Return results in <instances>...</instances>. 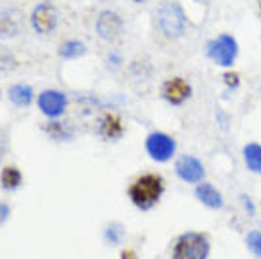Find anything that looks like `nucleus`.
Segmentation results:
<instances>
[{
  "instance_id": "obj_20",
  "label": "nucleus",
  "mask_w": 261,
  "mask_h": 259,
  "mask_svg": "<svg viewBox=\"0 0 261 259\" xmlns=\"http://www.w3.org/2000/svg\"><path fill=\"white\" fill-rule=\"evenodd\" d=\"M259 13H261V0H259Z\"/></svg>"
},
{
  "instance_id": "obj_1",
  "label": "nucleus",
  "mask_w": 261,
  "mask_h": 259,
  "mask_svg": "<svg viewBox=\"0 0 261 259\" xmlns=\"http://www.w3.org/2000/svg\"><path fill=\"white\" fill-rule=\"evenodd\" d=\"M165 191L163 176L155 172L138 176L137 180L130 184L129 188V199L140 210H150L153 204L159 202L161 195Z\"/></svg>"
},
{
  "instance_id": "obj_7",
  "label": "nucleus",
  "mask_w": 261,
  "mask_h": 259,
  "mask_svg": "<svg viewBox=\"0 0 261 259\" xmlns=\"http://www.w3.org/2000/svg\"><path fill=\"white\" fill-rule=\"evenodd\" d=\"M95 29H97V34L100 38L112 42L123 33V19L119 17V13L112 12V10H102L98 13Z\"/></svg>"
},
{
  "instance_id": "obj_12",
  "label": "nucleus",
  "mask_w": 261,
  "mask_h": 259,
  "mask_svg": "<svg viewBox=\"0 0 261 259\" xmlns=\"http://www.w3.org/2000/svg\"><path fill=\"white\" fill-rule=\"evenodd\" d=\"M197 197L202 204H206L208 208H222L223 206V199L222 193L212 186V184H199L197 186Z\"/></svg>"
},
{
  "instance_id": "obj_11",
  "label": "nucleus",
  "mask_w": 261,
  "mask_h": 259,
  "mask_svg": "<svg viewBox=\"0 0 261 259\" xmlns=\"http://www.w3.org/2000/svg\"><path fill=\"white\" fill-rule=\"evenodd\" d=\"M123 119L118 114H112V112L102 114L100 121H98V135L106 138V140H118V138L123 136Z\"/></svg>"
},
{
  "instance_id": "obj_17",
  "label": "nucleus",
  "mask_w": 261,
  "mask_h": 259,
  "mask_svg": "<svg viewBox=\"0 0 261 259\" xmlns=\"http://www.w3.org/2000/svg\"><path fill=\"white\" fill-rule=\"evenodd\" d=\"M246 244H248V248L252 250V253H254L255 257L261 259V233L259 231H252V233L248 235V239H246Z\"/></svg>"
},
{
  "instance_id": "obj_13",
  "label": "nucleus",
  "mask_w": 261,
  "mask_h": 259,
  "mask_svg": "<svg viewBox=\"0 0 261 259\" xmlns=\"http://www.w3.org/2000/svg\"><path fill=\"white\" fill-rule=\"evenodd\" d=\"M8 97H10V100H12L15 106L25 108V106H31V102H33V98H34V93H33V87H29V85L15 84L8 89Z\"/></svg>"
},
{
  "instance_id": "obj_2",
  "label": "nucleus",
  "mask_w": 261,
  "mask_h": 259,
  "mask_svg": "<svg viewBox=\"0 0 261 259\" xmlns=\"http://www.w3.org/2000/svg\"><path fill=\"white\" fill-rule=\"evenodd\" d=\"M155 23L157 29L169 36V38H178L186 33V27H188V17L184 8L178 4L176 0H169L163 2L161 6L157 8L155 12Z\"/></svg>"
},
{
  "instance_id": "obj_3",
  "label": "nucleus",
  "mask_w": 261,
  "mask_h": 259,
  "mask_svg": "<svg viewBox=\"0 0 261 259\" xmlns=\"http://www.w3.org/2000/svg\"><path fill=\"white\" fill-rule=\"evenodd\" d=\"M210 253L208 237L202 233L180 235L172 248V259H206Z\"/></svg>"
},
{
  "instance_id": "obj_8",
  "label": "nucleus",
  "mask_w": 261,
  "mask_h": 259,
  "mask_svg": "<svg viewBox=\"0 0 261 259\" xmlns=\"http://www.w3.org/2000/svg\"><path fill=\"white\" fill-rule=\"evenodd\" d=\"M38 108H40V112H42L44 116L49 117V119H55V117L63 116L66 108V95L55 89L42 91L38 95Z\"/></svg>"
},
{
  "instance_id": "obj_5",
  "label": "nucleus",
  "mask_w": 261,
  "mask_h": 259,
  "mask_svg": "<svg viewBox=\"0 0 261 259\" xmlns=\"http://www.w3.org/2000/svg\"><path fill=\"white\" fill-rule=\"evenodd\" d=\"M57 23H59V13H57V8L53 6L51 2H40L38 6L33 10V15H31V25L38 34H49L57 29Z\"/></svg>"
},
{
  "instance_id": "obj_18",
  "label": "nucleus",
  "mask_w": 261,
  "mask_h": 259,
  "mask_svg": "<svg viewBox=\"0 0 261 259\" xmlns=\"http://www.w3.org/2000/svg\"><path fill=\"white\" fill-rule=\"evenodd\" d=\"M223 78H225L229 87H237V85H239V74H231V72H229V74H225Z\"/></svg>"
},
{
  "instance_id": "obj_4",
  "label": "nucleus",
  "mask_w": 261,
  "mask_h": 259,
  "mask_svg": "<svg viewBox=\"0 0 261 259\" xmlns=\"http://www.w3.org/2000/svg\"><path fill=\"white\" fill-rule=\"evenodd\" d=\"M239 55V44L231 34H218L206 44V57L218 66H233Z\"/></svg>"
},
{
  "instance_id": "obj_10",
  "label": "nucleus",
  "mask_w": 261,
  "mask_h": 259,
  "mask_svg": "<svg viewBox=\"0 0 261 259\" xmlns=\"http://www.w3.org/2000/svg\"><path fill=\"white\" fill-rule=\"evenodd\" d=\"M174 169H176V174L184 182H190V184H199L204 178V167H202V163L191 156L180 157Z\"/></svg>"
},
{
  "instance_id": "obj_15",
  "label": "nucleus",
  "mask_w": 261,
  "mask_h": 259,
  "mask_svg": "<svg viewBox=\"0 0 261 259\" xmlns=\"http://www.w3.org/2000/svg\"><path fill=\"white\" fill-rule=\"evenodd\" d=\"M85 53V44L80 40H66L59 47V55L63 59H78Z\"/></svg>"
},
{
  "instance_id": "obj_14",
  "label": "nucleus",
  "mask_w": 261,
  "mask_h": 259,
  "mask_svg": "<svg viewBox=\"0 0 261 259\" xmlns=\"http://www.w3.org/2000/svg\"><path fill=\"white\" fill-rule=\"evenodd\" d=\"M244 161L252 172H261V144H248L244 146Z\"/></svg>"
},
{
  "instance_id": "obj_6",
  "label": "nucleus",
  "mask_w": 261,
  "mask_h": 259,
  "mask_svg": "<svg viewBox=\"0 0 261 259\" xmlns=\"http://www.w3.org/2000/svg\"><path fill=\"white\" fill-rule=\"evenodd\" d=\"M146 151L153 161H169L172 153L176 151V142L174 138L165 133H151L146 138Z\"/></svg>"
},
{
  "instance_id": "obj_9",
  "label": "nucleus",
  "mask_w": 261,
  "mask_h": 259,
  "mask_svg": "<svg viewBox=\"0 0 261 259\" xmlns=\"http://www.w3.org/2000/svg\"><path fill=\"white\" fill-rule=\"evenodd\" d=\"M161 97L172 106H182L191 97V85L184 78H169L161 87Z\"/></svg>"
},
{
  "instance_id": "obj_19",
  "label": "nucleus",
  "mask_w": 261,
  "mask_h": 259,
  "mask_svg": "<svg viewBox=\"0 0 261 259\" xmlns=\"http://www.w3.org/2000/svg\"><path fill=\"white\" fill-rule=\"evenodd\" d=\"M133 2H137V4H142V2H146V0H133Z\"/></svg>"
},
{
  "instance_id": "obj_16",
  "label": "nucleus",
  "mask_w": 261,
  "mask_h": 259,
  "mask_svg": "<svg viewBox=\"0 0 261 259\" xmlns=\"http://www.w3.org/2000/svg\"><path fill=\"white\" fill-rule=\"evenodd\" d=\"M23 182L19 169L15 167H4L2 169V188L4 189H15Z\"/></svg>"
}]
</instances>
